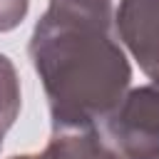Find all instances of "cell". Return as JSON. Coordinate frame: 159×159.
Segmentation results:
<instances>
[{"label":"cell","instance_id":"5b68a950","mask_svg":"<svg viewBox=\"0 0 159 159\" xmlns=\"http://www.w3.org/2000/svg\"><path fill=\"white\" fill-rule=\"evenodd\" d=\"M20 80L17 70L0 52V132H7L20 114Z\"/></svg>","mask_w":159,"mask_h":159},{"label":"cell","instance_id":"ba28073f","mask_svg":"<svg viewBox=\"0 0 159 159\" xmlns=\"http://www.w3.org/2000/svg\"><path fill=\"white\" fill-rule=\"evenodd\" d=\"M10 159H47L45 154H17V157H10Z\"/></svg>","mask_w":159,"mask_h":159},{"label":"cell","instance_id":"52a82bcc","mask_svg":"<svg viewBox=\"0 0 159 159\" xmlns=\"http://www.w3.org/2000/svg\"><path fill=\"white\" fill-rule=\"evenodd\" d=\"M30 0H0V32L15 30L27 15Z\"/></svg>","mask_w":159,"mask_h":159},{"label":"cell","instance_id":"277c9868","mask_svg":"<svg viewBox=\"0 0 159 159\" xmlns=\"http://www.w3.org/2000/svg\"><path fill=\"white\" fill-rule=\"evenodd\" d=\"M42 154L47 159H119L104 142L99 129L52 132V139L47 142Z\"/></svg>","mask_w":159,"mask_h":159},{"label":"cell","instance_id":"6da1fadb","mask_svg":"<svg viewBox=\"0 0 159 159\" xmlns=\"http://www.w3.org/2000/svg\"><path fill=\"white\" fill-rule=\"evenodd\" d=\"M52 132L99 129L129 92L132 67L112 22L47 5L30 37Z\"/></svg>","mask_w":159,"mask_h":159},{"label":"cell","instance_id":"8992f818","mask_svg":"<svg viewBox=\"0 0 159 159\" xmlns=\"http://www.w3.org/2000/svg\"><path fill=\"white\" fill-rule=\"evenodd\" d=\"M52 7L60 10H70V12H80L87 17H97L104 22H112V0H50Z\"/></svg>","mask_w":159,"mask_h":159},{"label":"cell","instance_id":"7a4b0ae2","mask_svg":"<svg viewBox=\"0 0 159 159\" xmlns=\"http://www.w3.org/2000/svg\"><path fill=\"white\" fill-rule=\"evenodd\" d=\"M99 134L119 159H159V84L129 89L99 124Z\"/></svg>","mask_w":159,"mask_h":159},{"label":"cell","instance_id":"3957f363","mask_svg":"<svg viewBox=\"0 0 159 159\" xmlns=\"http://www.w3.org/2000/svg\"><path fill=\"white\" fill-rule=\"evenodd\" d=\"M114 30L142 72L159 84V0H119Z\"/></svg>","mask_w":159,"mask_h":159}]
</instances>
